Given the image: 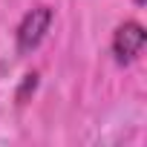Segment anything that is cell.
Returning <instances> with one entry per match:
<instances>
[{"label": "cell", "instance_id": "cell-4", "mask_svg": "<svg viewBox=\"0 0 147 147\" xmlns=\"http://www.w3.org/2000/svg\"><path fill=\"white\" fill-rule=\"evenodd\" d=\"M133 3H136L138 9H144V3H147V0H133Z\"/></svg>", "mask_w": 147, "mask_h": 147}, {"label": "cell", "instance_id": "cell-2", "mask_svg": "<svg viewBox=\"0 0 147 147\" xmlns=\"http://www.w3.org/2000/svg\"><path fill=\"white\" fill-rule=\"evenodd\" d=\"M144 46H147V32H144V26L138 20H124V23L115 26L113 43H110L115 63L127 66V63L138 61V55L144 52Z\"/></svg>", "mask_w": 147, "mask_h": 147}, {"label": "cell", "instance_id": "cell-3", "mask_svg": "<svg viewBox=\"0 0 147 147\" xmlns=\"http://www.w3.org/2000/svg\"><path fill=\"white\" fill-rule=\"evenodd\" d=\"M35 87H38V72H29V75H26V81H23V87H20V92H18V101L23 104L26 92H29V90H35Z\"/></svg>", "mask_w": 147, "mask_h": 147}, {"label": "cell", "instance_id": "cell-1", "mask_svg": "<svg viewBox=\"0 0 147 147\" xmlns=\"http://www.w3.org/2000/svg\"><path fill=\"white\" fill-rule=\"evenodd\" d=\"M52 20H55V9L52 6L40 3V6L29 9L20 18L18 29H15V49H18V55H32L46 40V35L52 29Z\"/></svg>", "mask_w": 147, "mask_h": 147}]
</instances>
